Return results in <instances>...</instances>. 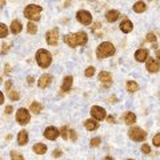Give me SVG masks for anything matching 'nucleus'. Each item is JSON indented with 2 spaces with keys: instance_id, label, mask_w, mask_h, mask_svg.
<instances>
[{
  "instance_id": "nucleus-9",
  "label": "nucleus",
  "mask_w": 160,
  "mask_h": 160,
  "mask_svg": "<svg viewBox=\"0 0 160 160\" xmlns=\"http://www.w3.org/2000/svg\"><path fill=\"white\" fill-rule=\"evenodd\" d=\"M91 115L96 120H104V119H106V116H107L106 109L102 108V107H99V106H93L91 108Z\"/></svg>"
},
{
  "instance_id": "nucleus-35",
  "label": "nucleus",
  "mask_w": 160,
  "mask_h": 160,
  "mask_svg": "<svg viewBox=\"0 0 160 160\" xmlns=\"http://www.w3.org/2000/svg\"><path fill=\"white\" fill-rule=\"evenodd\" d=\"M142 151L144 153H149V152H151V148H149L148 144H143V146H142Z\"/></svg>"
},
{
  "instance_id": "nucleus-23",
  "label": "nucleus",
  "mask_w": 160,
  "mask_h": 160,
  "mask_svg": "<svg viewBox=\"0 0 160 160\" xmlns=\"http://www.w3.org/2000/svg\"><path fill=\"white\" fill-rule=\"evenodd\" d=\"M124 122H126V124H128V126L133 124L135 122H136V116H135V113L133 112H127L126 115H124Z\"/></svg>"
},
{
  "instance_id": "nucleus-13",
  "label": "nucleus",
  "mask_w": 160,
  "mask_h": 160,
  "mask_svg": "<svg viewBox=\"0 0 160 160\" xmlns=\"http://www.w3.org/2000/svg\"><path fill=\"white\" fill-rule=\"evenodd\" d=\"M59 131H58V128H55V127H48L46 128V131H44V136H46L48 140H55L58 136H59Z\"/></svg>"
},
{
  "instance_id": "nucleus-17",
  "label": "nucleus",
  "mask_w": 160,
  "mask_h": 160,
  "mask_svg": "<svg viewBox=\"0 0 160 160\" xmlns=\"http://www.w3.org/2000/svg\"><path fill=\"white\" fill-rule=\"evenodd\" d=\"M119 16H120V13H119V11H116V9H111V11H108L106 13V19L108 20L109 23L116 22V20L119 19Z\"/></svg>"
},
{
  "instance_id": "nucleus-18",
  "label": "nucleus",
  "mask_w": 160,
  "mask_h": 160,
  "mask_svg": "<svg viewBox=\"0 0 160 160\" xmlns=\"http://www.w3.org/2000/svg\"><path fill=\"white\" fill-rule=\"evenodd\" d=\"M22 28H23V26H22V23H20V20H13V22L11 23V32L13 35L20 33Z\"/></svg>"
},
{
  "instance_id": "nucleus-5",
  "label": "nucleus",
  "mask_w": 160,
  "mask_h": 160,
  "mask_svg": "<svg viewBox=\"0 0 160 160\" xmlns=\"http://www.w3.org/2000/svg\"><path fill=\"white\" fill-rule=\"evenodd\" d=\"M129 138L135 140V142H143V140L147 138V133H146V131H143L142 128L133 127L129 129Z\"/></svg>"
},
{
  "instance_id": "nucleus-38",
  "label": "nucleus",
  "mask_w": 160,
  "mask_h": 160,
  "mask_svg": "<svg viewBox=\"0 0 160 160\" xmlns=\"http://www.w3.org/2000/svg\"><path fill=\"white\" fill-rule=\"evenodd\" d=\"M11 86H12V83L8 80V82L6 83V91H9V89H11Z\"/></svg>"
},
{
  "instance_id": "nucleus-24",
  "label": "nucleus",
  "mask_w": 160,
  "mask_h": 160,
  "mask_svg": "<svg viewBox=\"0 0 160 160\" xmlns=\"http://www.w3.org/2000/svg\"><path fill=\"white\" fill-rule=\"evenodd\" d=\"M29 109H31V112H33V113H39L42 111V104H39L38 102H33L31 104V107H29Z\"/></svg>"
},
{
  "instance_id": "nucleus-20",
  "label": "nucleus",
  "mask_w": 160,
  "mask_h": 160,
  "mask_svg": "<svg viewBox=\"0 0 160 160\" xmlns=\"http://www.w3.org/2000/svg\"><path fill=\"white\" fill-rule=\"evenodd\" d=\"M28 142V133L27 131H20L19 135H18V143L20 146H26Z\"/></svg>"
},
{
  "instance_id": "nucleus-46",
  "label": "nucleus",
  "mask_w": 160,
  "mask_h": 160,
  "mask_svg": "<svg viewBox=\"0 0 160 160\" xmlns=\"http://www.w3.org/2000/svg\"><path fill=\"white\" fill-rule=\"evenodd\" d=\"M0 82H2V79H0Z\"/></svg>"
},
{
  "instance_id": "nucleus-7",
  "label": "nucleus",
  "mask_w": 160,
  "mask_h": 160,
  "mask_svg": "<svg viewBox=\"0 0 160 160\" xmlns=\"http://www.w3.org/2000/svg\"><path fill=\"white\" fill-rule=\"evenodd\" d=\"M76 19L82 24H84V26H88V24H91V22H92V15L89 13L88 11H84V9H82V11H79L76 13Z\"/></svg>"
},
{
  "instance_id": "nucleus-10",
  "label": "nucleus",
  "mask_w": 160,
  "mask_h": 160,
  "mask_svg": "<svg viewBox=\"0 0 160 160\" xmlns=\"http://www.w3.org/2000/svg\"><path fill=\"white\" fill-rule=\"evenodd\" d=\"M147 69L149 72H158L160 69V62H158V60H155V59L148 58L147 59Z\"/></svg>"
},
{
  "instance_id": "nucleus-36",
  "label": "nucleus",
  "mask_w": 160,
  "mask_h": 160,
  "mask_svg": "<svg viewBox=\"0 0 160 160\" xmlns=\"http://www.w3.org/2000/svg\"><path fill=\"white\" fill-rule=\"evenodd\" d=\"M68 133H69V136H71V139H72V140H76V138H78V136H76V132H75L73 129H69V132H68Z\"/></svg>"
},
{
  "instance_id": "nucleus-14",
  "label": "nucleus",
  "mask_w": 160,
  "mask_h": 160,
  "mask_svg": "<svg viewBox=\"0 0 160 160\" xmlns=\"http://www.w3.org/2000/svg\"><path fill=\"white\" fill-rule=\"evenodd\" d=\"M135 59L138 60V62H146L148 59V51L144 48H140L138 49L136 52H135Z\"/></svg>"
},
{
  "instance_id": "nucleus-32",
  "label": "nucleus",
  "mask_w": 160,
  "mask_h": 160,
  "mask_svg": "<svg viewBox=\"0 0 160 160\" xmlns=\"http://www.w3.org/2000/svg\"><path fill=\"white\" fill-rule=\"evenodd\" d=\"M60 135H62L63 139H68V128L67 127H63L62 131H60Z\"/></svg>"
},
{
  "instance_id": "nucleus-12",
  "label": "nucleus",
  "mask_w": 160,
  "mask_h": 160,
  "mask_svg": "<svg viewBox=\"0 0 160 160\" xmlns=\"http://www.w3.org/2000/svg\"><path fill=\"white\" fill-rule=\"evenodd\" d=\"M51 80H52V76H51V75L44 73V75H42V76H40L38 84H39V87H40V88H47L49 84H51Z\"/></svg>"
},
{
  "instance_id": "nucleus-25",
  "label": "nucleus",
  "mask_w": 160,
  "mask_h": 160,
  "mask_svg": "<svg viewBox=\"0 0 160 160\" xmlns=\"http://www.w3.org/2000/svg\"><path fill=\"white\" fill-rule=\"evenodd\" d=\"M138 89H139V86H138L136 82H128L127 83V91L135 92V91H138Z\"/></svg>"
},
{
  "instance_id": "nucleus-15",
  "label": "nucleus",
  "mask_w": 160,
  "mask_h": 160,
  "mask_svg": "<svg viewBox=\"0 0 160 160\" xmlns=\"http://www.w3.org/2000/svg\"><path fill=\"white\" fill-rule=\"evenodd\" d=\"M120 29H122L124 33H129V32H131L132 29H133V26H132L131 20H128V19L123 20L122 24H120Z\"/></svg>"
},
{
  "instance_id": "nucleus-2",
  "label": "nucleus",
  "mask_w": 160,
  "mask_h": 160,
  "mask_svg": "<svg viewBox=\"0 0 160 160\" xmlns=\"http://www.w3.org/2000/svg\"><path fill=\"white\" fill-rule=\"evenodd\" d=\"M115 53V47L112 43L109 42H104L102 43L96 49V56L98 59H104V58H108V56H112Z\"/></svg>"
},
{
  "instance_id": "nucleus-34",
  "label": "nucleus",
  "mask_w": 160,
  "mask_h": 160,
  "mask_svg": "<svg viewBox=\"0 0 160 160\" xmlns=\"http://www.w3.org/2000/svg\"><path fill=\"white\" fill-rule=\"evenodd\" d=\"M100 144V138H93V139H91V146L92 147H98Z\"/></svg>"
},
{
  "instance_id": "nucleus-43",
  "label": "nucleus",
  "mask_w": 160,
  "mask_h": 160,
  "mask_svg": "<svg viewBox=\"0 0 160 160\" xmlns=\"http://www.w3.org/2000/svg\"><path fill=\"white\" fill-rule=\"evenodd\" d=\"M104 160H113L111 156H107V158H104Z\"/></svg>"
},
{
  "instance_id": "nucleus-29",
  "label": "nucleus",
  "mask_w": 160,
  "mask_h": 160,
  "mask_svg": "<svg viewBox=\"0 0 160 160\" xmlns=\"http://www.w3.org/2000/svg\"><path fill=\"white\" fill-rule=\"evenodd\" d=\"M11 159L12 160H24V158L19 152H16V151H12L11 152Z\"/></svg>"
},
{
  "instance_id": "nucleus-42",
  "label": "nucleus",
  "mask_w": 160,
  "mask_h": 160,
  "mask_svg": "<svg viewBox=\"0 0 160 160\" xmlns=\"http://www.w3.org/2000/svg\"><path fill=\"white\" fill-rule=\"evenodd\" d=\"M6 6V0H0V8Z\"/></svg>"
},
{
  "instance_id": "nucleus-40",
  "label": "nucleus",
  "mask_w": 160,
  "mask_h": 160,
  "mask_svg": "<svg viewBox=\"0 0 160 160\" xmlns=\"http://www.w3.org/2000/svg\"><path fill=\"white\" fill-rule=\"evenodd\" d=\"M3 102H4V95L0 92V104H3Z\"/></svg>"
},
{
  "instance_id": "nucleus-6",
  "label": "nucleus",
  "mask_w": 160,
  "mask_h": 160,
  "mask_svg": "<svg viewBox=\"0 0 160 160\" xmlns=\"http://www.w3.org/2000/svg\"><path fill=\"white\" fill-rule=\"evenodd\" d=\"M16 122L19 124H22V126H24V124H27L29 122V112L27 111L26 108L18 109V112H16Z\"/></svg>"
},
{
  "instance_id": "nucleus-22",
  "label": "nucleus",
  "mask_w": 160,
  "mask_h": 160,
  "mask_svg": "<svg viewBox=\"0 0 160 160\" xmlns=\"http://www.w3.org/2000/svg\"><path fill=\"white\" fill-rule=\"evenodd\" d=\"M33 151L36 152L38 155H44L47 152V146L46 144H43V143H38V144H35L33 146Z\"/></svg>"
},
{
  "instance_id": "nucleus-41",
  "label": "nucleus",
  "mask_w": 160,
  "mask_h": 160,
  "mask_svg": "<svg viewBox=\"0 0 160 160\" xmlns=\"http://www.w3.org/2000/svg\"><path fill=\"white\" fill-rule=\"evenodd\" d=\"M107 120H108V123H113V122H115V119H113L112 116H108Z\"/></svg>"
},
{
  "instance_id": "nucleus-21",
  "label": "nucleus",
  "mask_w": 160,
  "mask_h": 160,
  "mask_svg": "<svg viewBox=\"0 0 160 160\" xmlns=\"http://www.w3.org/2000/svg\"><path fill=\"white\" fill-rule=\"evenodd\" d=\"M146 9H147V6L144 2H136L133 4V11L136 13H142V12L146 11Z\"/></svg>"
},
{
  "instance_id": "nucleus-1",
  "label": "nucleus",
  "mask_w": 160,
  "mask_h": 160,
  "mask_svg": "<svg viewBox=\"0 0 160 160\" xmlns=\"http://www.w3.org/2000/svg\"><path fill=\"white\" fill-rule=\"evenodd\" d=\"M87 33L86 32H76V33H68L66 35V38H64V42L66 44H68L71 48H75L78 46H84V44L87 43Z\"/></svg>"
},
{
  "instance_id": "nucleus-28",
  "label": "nucleus",
  "mask_w": 160,
  "mask_h": 160,
  "mask_svg": "<svg viewBox=\"0 0 160 160\" xmlns=\"http://www.w3.org/2000/svg\"><path fill=\"white\" fill-rule=\"evenodd\" d=\"M8 95H9V99L13 100V102L19 100V93H18L16 91H12V89H9V91H8Z\"/></svg>"
},
{
  "instance_id": "nucleus-39",
  "label": "nucleus",
  "mask_w": 160,
  "mask_h": 160,
  "mask_svg": "<svg viewBox=\"0 0 160 160\" xmlns=\"http://www.w3.org/2000/svg\"><path fill=\"white\" fill-rule=\"evenodd\" d=\"M12 112V107L11 106H7L6 107V113H11Z\"/></svg>"
},
{
  "instance_id": "nucleus-16",
  "label": "nucleus",
  "mask_w": 160,
  "mask_h": 160,
  "mask_svg": "<svg viewBox=\"0 0 160 160\" xmlns=\"http://www.w3.org/2000/svg\"><path fill=\"white\" fill-rule=\"evenodd\" d=\"M72 82H73L72 76H66V78H64L63 84H62V91L68 92L69 89H71V87H72Z\"/></svg>"
},
{
  "instance_id": "nucleus-37",
  "label": "nucleus",
  "mask_w": 160,
  "mask_h": 160,
  "mask_svg": "<svg viewBox=\"0 0 160 160\" xmlns=\"http://www.w3.org/2000/svg\"><path fill=\"white\" fill-rule=\"evenodd\" d=\"M59 156H62V151H60V149H55L53 151V158H59Z\"/></svg>"
},
{
  "instance_id": "nucleus-11",
  "label": "nucleus",
  "mask_w": 160,
  "mask_h": 160,
  "mask_svg": "<svg viewBox=\"0 0 160 160\" xmlns=\"http://www.w3.org/2000/svg\"><path fill=\"white\" fill-rule=\"evenodd\" d=\"M99 80L104 84V87H109V84L112 83V76L111 73L107 72V71H103L99 73Z\"/></svg>"
},
{
  "instance_id": "nucleus-31",
  "label": "nucleus",
  "mask_w": 160,
  "mask_h": 160,
  "mask_svg": "<svg viewBox=\"0 0 160 160\" xmlns=\"http://www.w3.org/2000/svg\"><path fill=\"white\" fill-rule=\"evenodd\" d=\"M93 73H95V68H93V67H88V68L86 69V76H87V78L93 76Z\"/></svg>"
},
{
  "instance_id": "nucleus-19",
  "label": "nucleus",
  "mask_w": 160,
  "mask_h": 160,
  "mask_svg": "<svg viewBox=\"0 0 160 160\" xmlns=\"http://www.w3.org/2000/svg\"><path fill=\"white\" fill-rule=\"evenodd\" d=\"M84 126H86V128L88 129V131H95V129H98V128H99V123L96 122V120L88 119V120H86Z\"/></svg>"
},
{
  "instance_id": "nucleus-44",
  "label": "nucleus",
  "mask_w": 160,
  "mask_h": 160,
  "mask_svg": "<svg viewBox=\"0 0 160 160\" xmlns=\"http://www.w3.org/2000/svg\"><path fill=\"white\" fill-rule=\"evenodd\" d=\"M156 55H158V58H159V59H160V49H159V51H158V52H156Z\"/></svg>"
},
{
  "instance_id": "nucleus-3",
  "label": "nucleus",
  "mask_w": 160,
  "mask_h": 160,
  "mask_svg": "<svg viewBox=\"0 0 160 160\" xmlns=\"http://www.w3.org/2000/svg\"><path fill=\"white\" fill-rule=\"evenodd\" d=\"M36 62L42 68H47L52 63V55L47 49H39L36 53Z\"/></svg>"
},
{
  "instance_id": "nucleus-30",
  "label": "nucleus",
  "mask_w": 160,
  "mask_h": 160,
  "mask_svg": "<svg viewBox=\"0 0 160 160\" xmlns=\"http://www.w3.org/2000/svg\"><path fill=\"white\" fill-rule=\"evenodd\" d=\"M152 143L155 144V147H160V133H156L152 139Z\"/></svg>"
},
{
  "instance_id": "nucleus-45",
  "label": "nucleus",
  "mask_w": 160,
  "mask_h": 160,
  "mask_svg": "<svg viewBox=\"0 0 160 160\" xmlns=\"http://www.w3.org/2000/svg\"><path fill=\"white\" fill-rule=\"evenodd\" d=\"M128 160H133V159H128Z\"/></svg>"
},
{
  "instance_id": "nucleus-27",
  "label": "nucleus",
  "mask_w": 160,
  "mask_h": 160,
  "mask_svg": "<svg viewBox=\"0 0 160 160\" xmlns=\"http://www.w3.org/2000/svg\"><path fill=\"white\" fill-rule=\"evenodd\" d=\"M27 32L31 33V35H35V33L38 32V27L35 26L33 23H28V24H27Z\"/></svg>"
},
{
  "instance_id": "nucleus-4",
  "label": "nucleus",
  "mask_w": 160,
  "mask_h": 160,
  "mask_svg": "<svg viewBox=\"0 0 160 160\" xmlns=\"http://www.w3.org/2000/svg\"><path fill=\"white\" fill-rule=\"evenodd\" d=\"M40 12H42V7L36 6V4H29L24 8V16L29 20H39Z\"/></svg>"
},
{
  "instance_id": "nucleus-26",
  "label": "nucleus",
  "mask_w": 160,
  "mask_h": 160,
  "mask_svg": "<svg viewBox=\"0 0 160 160\" xmlns=\"http://www.w3.org/2000/svg\"><path fill=\"white\" fill-rule=\"evenodd\" d=\"M7 35H8V28L6 24H3V23H0V39H4V38H7Z\"/></svg>"
},
{
  "instance_id": "nucleus-8",
  "label": "nucleus",
  "mask_w": 160,
  "mask_h": 160,
  "mask_svg": "<svg viewBox=\"0 0 160 160\" xmlns=\"http://www.w3.org/2000/svg\"><path fill=\"white\" fill-rule=\"evenodd\" d=\"M58 39H59V29L55 28L52 31H48L46 35V40L49 46H56L58 44Z\"/></svg>"
},
{
  "instance_id": "nucleus-33",
  "label": "nucleus",
  "mask_w": 160,
  "mask_h": 160,
  "mask_svg": "<svg viewBox=\"0 0 160 160\" xmlns=\"http://www.w3.org/2000/svg\"><path fill=\"white\" fill-rule=\"evenodd\" d=\"M147 42H156V35L152 33V32H149L147 35Z\"/></svg>"
}]
</instances>
